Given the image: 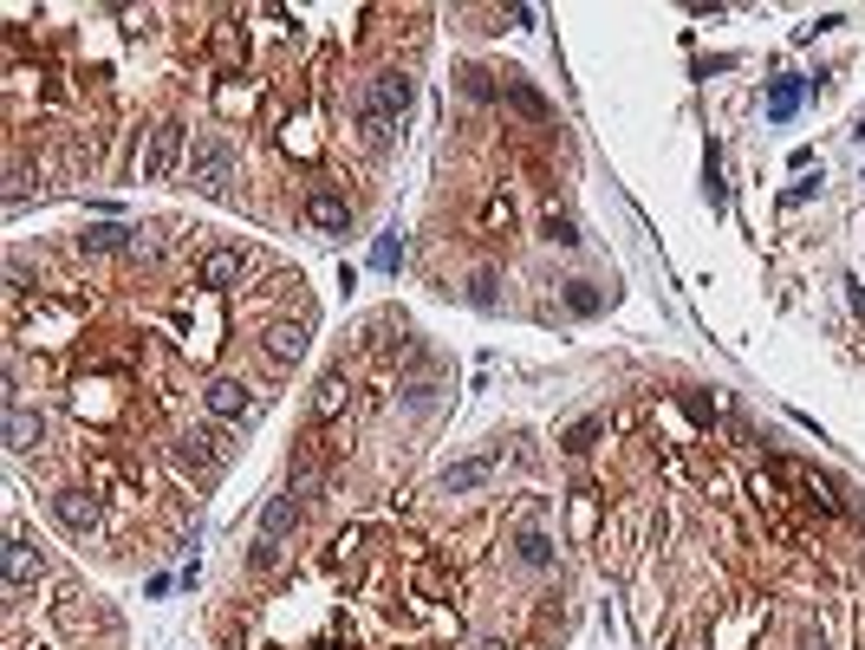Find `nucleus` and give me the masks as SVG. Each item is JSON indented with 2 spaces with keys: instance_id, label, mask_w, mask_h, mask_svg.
I'll list each match as a JSON object with an SVG mask.
<instances>
[{
  "instance_id": "f257e3e1",
  "label": "nucleus",
  "mask_w": 865,
  "mask_h": 650,
  "mask_svg": "<svg viewBox=\"0 0 865 650\" xmlns=\"http://www.w3.org/2000/svg\"><path fill=\"white\" fill-rule=\"evenodd\" d=\"M657 533H664V514H650V507H618V514H605L592 553H599V566H605L612 579H625L632 566H638V553L657 547Z\"/></svg>"
},
{
  "instance_id": "f03ea898",
  "label": "nucleus",
  "mask_w": 865,
  "mask_h": 650,
  "mask_svg": "<svg viewBox=\"0 0 865 650\" xmlns=\"http://www.w3.org/2000/svg\"><path fill=\"white\" fill-rule=\"evenodd\" d=\"M228 455H234V442H228V423H216V417H209V423H196L183 442H169V469H176L189 488H209V482H221Z\"/></svg>"
},
{
  "instance_id": "7ed1b4c3",
  "label": "nucleus",
  "mask_w": 865,
  "mask_h": 650,
  "mask_svg": "<svg viewBox=\"0 0 865 650\" xmlns=\"http://www.w3.org/2000/svg\"><path fill=\"white\" fill-rule=\"evenodd\" d=\"M189 183L202 196H228L234 189V150H228V137H202V144L189 150Z\"/></svg>"
},
{
  "instance_id": "20e7f679",
  "label": "nucleus",
  "mask_w": 865,
  "mask_h": 650,
  "mask_svg": "<svg viewBox=\"0 0 865 650\" xmlns=\"http://www.w3.org/2000/svg\"><path fill=\"white\" fill-rule=\"evenodd\" d=\"M202 410H209L216 423H241V417H254V410H261V390H254V384H241V377H209Z\"/></svg>"
},
{
  "instance_id": "39448f33",
  "label": "nucleus",
  "mask_w": 865,
  "mask_h": 650,
  "mask_svg": "<svg viewBox=\"0 0 865 650\" xmlns=\"http://www.w3.org/2000/svg\"><path fill=\"white\" fill-rule=\"evenodd\" d=\"M748 502H755L762 527H768L781 547H793V540H800V533H793V520H788V495L775 488V475H762V469H755V475H748Z\"/></svg>"
},
{
  "instance_id": "423d86ee",
  "label": "nucleus",
  "mask_w": 865,
  "mask_h": 650,
  "mask_svg": "<svg viewBox=\"0 0 865 650\" xmlns=\"http://www.w3.org/2000/svg\"><path fill=\"white\" fill-rule=\"evenodd\" d=\"M346 410H352V377H346V371L319 377V390H313V404H306V423H313V430H332V423H346Z\"/></svg>"
},
{
  "instance_id": "0eeeda50",
  "label": "nucleus",
  "mask_w": 865,
  "mask_h": 650,
  "mask_svg": "<svg viewBox=\"0 0 865 650\" xmlns=\"http://www.w3.org/2000/svg\"><path fill=\"white\" fill-rule=\"evenodd\" d=\"M775 475H781V482L793 488V502H800V507H813V514H826V520L840 514V495H833V488H826V482H820L807 462H775Z\"/></svg>"
},
{
  "instance_id": "6e6552de",
  "label": "nucleus",
  "mask_w": 865,
  "mask_h": 650,
  "mask_svg": "<svg viewBox=\"0 0 865 650\" xmlns=\"http://www.w3.org/2000/svg\"><path fill=\"white\" fill-rule=\"evenodd\" d=\"M299 352H306V319H299V326H287V319H274V326L261 332V364H267L274 377H281L287 364H299Z\"/></svg>"
},
{
  "instance_id": "1a4fd4ad",
  "label": "nucleus",
  "mask_w": 865,
  "mask_h": 650,
  "mask_svg": "<svg viewBox=\"0 0 865 650\" xmlns=\"http://www.w3.org/2000/svg\"><path fill=\"white\" fill-rule=\"evenodd\" d=\"M352 118H359L364 150H391V144H397V118L371 104V85H359V91H352Z\"/></svg>"
},
{
  "instance_id": "9d476101",
  "label": "nucleus",
  "mask_w": 865,
  "mask_h": 650,
  "mask_svg": "<svg viewBox=\"0 0 865 650\" xmlns=\"http://www.w3.org/2000/svg\"><path fill=\"white\" fill-rule=\"evenodd\" d=\"M241 274H248V247H209V254H202V267H196V280H202L209 293L241 287Z\"/></svg>"
},
{
  "instance_id": "9b49d317",
  "label": "nucleus",
  "mask_w": 865,
  "mask_h": 650,
  "mask_svg": "<svg viewBox=\"0 0 865 650\" xmlns=\"http://www.w3.org/2000/svg\"><path fill=\"white\" fill-rule=\"evenodd\" d=\"M183 156V124H150V144H144V183H163Z\"/></svg>"
},
{
  "instance_id": "f8f14e48",
  "label": "nucleus",
  "mask_w": 865,
  "mask_h": 650,
  "mask_svg": "<svg viewBox=\"0 0 865 650\" xmlns=\"http://www.w3.org/2000/svg\"><path fill=\"white\" fill-rule=\"evenodd\" d=\"M46 507H53V520H59L66 533H91V527H98V495H91V488H59Z\"/></svg>"
},
{
  "instance_id": "ddd939ff",
  "label": "nucleus",
  "mask_w": 865,
  "mask_h": 650,
  "mask_svg": "<svg viewBox=\"0 0 865 650\" xmlns=\"http://www.w3.org/2000/svg\"><path fill=\"white\" fill-rule=\"evenodd\" d=\"M410 98H417V78L404 73V66H384V73L371 78V104H377V111L404 118V111H410Z\"/></svg>"
},
{
  "instance_id": "4468645a",
  "label": "nucleus",
  "mask_w": 865,
  "mask_h": 650,
  "mask_svg": "<svg viewBox=\"0 0 865 650\" xmlns=\"http://www.w3.org/2000/svg\"><path fill=\"white\" fill-rule=\"evenodd\" d=\"M364 560H371L364 527H346V533L332 540V579H339V585H364Z\"/></svg>"
},
{
  "instance_id": "2eb2a0df",
  "label": "nucleus",
  "mask_w": 865,
  "mask_h": 650,
  "mask_svg": "<svg viewBox=\"0 0 865 650\" xmlns=\"http://www.w3.org/2000/svg\"><path fill=\"white\" fill-rule=\"evenodd\" d=\"M495 469H502L495 449H489V455H469V462H449V469H442V495H469V488H482Z\"/></svg>"
},
{
  "instance_id": "dca6fc26",
  "label": "nucleus",
  "mask_w": 865,
  "mask_h": 650,
  "mask_svg": "<svg viewBox=\"0 0 865 650\" xmlns=\"http://www.w3.org/2000/svg\"><path fill=\"white\" fill-rule=\"evenodd\" d=\"M306 221L326 228V234H346V228H352V202H346L339 189H313V196H306Z\"/></svg>"
},
{
  "instance_id": "f3484780",
  "label": "nucleus",
  "mask_w": 865,
  "mask_h": 650,
  "mask_svg": "<svg viewBox=\"0 0 865 650\" xmlns=\"http://www.w3.org/2000/svg\"><path fill=\"white\" fill-rule=\"evenodd\" d=\"M40 579V547L26 533H7V592H26Z\"/></svg>"
},
{
  "instance_id": "a211bd4d",
  "label": "nucleus",
  "mask_w": 865,
  "mask_h": 650,
  "mask_svg": "<svg viewBox=\"0 0 865 650\" xmlns=\"http://www.w3.org/2000/svg\"><path fill=\"white\" fill-rule=\"evenodd\" d=\"M40 442H46V417H40V410L26 417V404H7V449L26 455V449H40Z\"/></svg>"
},
{
  "instance_id": "6ab92c4d",
  "label": "nucleus",
  "mask_w": 865,
  "mask_h": 650,
  "mask_svg": "<svg viewBox=\"0 0 865 650\" xmlns=\"http://www.w3.org/2000/svg\"><path fill=\"white\" fill-rule=\"evenodd\" d=\"M209 59H216V73H241V66H248V33H241V26H216V33H209Z\"/></svg>"
},
{
  "instance_id": "aec40b11",
  "label": "nucleus",
  "mask_w": 865,
  "mask_h": 650,
  "mask_svg": "<svg viewBox=\"0 0 865 650\" xmlns=\"http://www.w3.org/2000/svg\"><path fill=\"white\" fill-rule=\"evenodd\" d=\"M502 91H507V104H514L527 124H547V118H554V104H547V98H540V91H534L521 73H502Z\"/></svg>"
},
{
  "instance_id": "412c9836",
  "label": "nucleus",
  "mask_w": 865,
  "mask_h": 650,
  "mask_svg": "<svg viewBox=\"0 0 865 650\" xmlns=\"http://www.w3.org/2000/svg\"><path fill=\"white\" fill-rule=\"evenodd\" d=\"M299 520H306V502L274 495V502H267V514H261V533H267V540H287V533H299Z\"/></svg>"
},
{
  "instance_id": "4be33fe9",
  "label": "nucleus",
  "mask_w": 865,
  "mask_h": 650,
  "mask_svg": "<svg viewBox=\"0 0 865 650\" xmlns=\"http://www.w3.org/2000/svg\"><path fill=\"white\" fill-rule=\"evenodd\" d=\"M599 527H605V520H599V488H592V482H579V488H573V540H585V547H592V540H599Z\"/></svg>"
},
{
  "instance_id": "5701e85b",
  "label": "nucleus",
  "mask_w": 865,
  "mask_h": 650,
  "mask_svg": "<svg viewBox=\"0 0 865 650\" xmlns=\"http://www.w3.org/2000/svg\"><path fill=\"white\" fill-rule=\"evenodd\" d=\"M131 234H138V228L98 221V228H85V234H78V247H85V254H131Z\"/></svg>"
},
{
  "instance_id": "b1692460",
  "label": "nucleus",
  "mask_w": 865,
  "mask_h": 650,
  "mask_svg": "<svg viewBox=\"0 0 865 650\" xmlns=\"http://www.w3.org/2000/svg\"><path fill=\"white\" fill-rule=\"evenodd\" d=\"M475 228H482L489 241H502L507 228H514V202H507V196H489V202H482V216H475Z\"/></svg>"
},
{
  "instance_id": "393cba45",
  "label": "nucleus",
  "mask_w": 865,
  "mask_h": 650,
  "mask_svg": "<svg viewBox=\"0 0 865 650\" xmlns=\"http://www.w3.org/2000/svg\"><path fill=\"white\" fill-rule=\"evenodd\" d=\"M417 598H424V605H442V598H449V566H442V560H424V566H417Z\"/></svg>"
},
{
  "instance_id": "a878e982",
  "label": "nucleus",
  "mask_w": 865,
  "mask_h": 650,
  "mask_svg": "<svg viewBox=\"0 0 865 650\" xmlns=\"http://www.w3.org/2000/svg\"><path fill=\"white\" fill-rule=\"evenodd\" d=\"M514 553H521V566H534V573H540V566H554V540H547L540 527H527V533L514 540Z\"/></svg>"
},
{
  "instance_id": "bb28decb",
  "label": "nucleus",
  "mask_w": 865,
  "mask_h": 650,
  "mask_svg": "<svg viewBox=\"0 0 865 650\" xmlns=\"http://www.w3.org/2000/svg\"><path fill=\"white\" fill-rule=\"evenodd\" d=\"M163 254H169V234H163V228H138V234H131V261H138V267H156Z\"/></svg>"
},
{
  "instance_id": "cd10ccee",
  "label": "nucleus",
  "mask_w": 865,
  "mask_h": 650,
  "mask_svg": "<svg viewBox=\"0 0 865 650\" xmlns=\"http://www.w3.org/2000/svg\"><path fill=\"white\" fill-rule=\"evenodd\" d=\"M91 618H98V612H91V605H85V598H73V592H66V598H59V605H53V625H59V631H66V638H78V631H85V625H91Z\"/></svg>"
},
{
  "instance_id": "c85d7f7f",
  "label": "nucleus",
  "mask_w": 865,
  "mask_h": 650,
  "mask_svg": "<svg viewBox=\"0 0 865 650\" xmlns=\"http://www.w3.org/2000/svg\"><path fill=\"white\" fill-rule=\"evenodd\" d=\"M248 566H254L261 579H274L281 566H287V540H267V533H261V540H254V553H248Z\"/></svg>"
},
{
  "instance_id": "c756f323",
  "label": "nucleus",
  "mask_w": 865,
  "mask_h": 650,
  "mask_svg": "<svg viewBox=\"0 0 865 650\" xmlns=\"http://www.w3.org/2000/svg\"><path fill=\"white\" fill-rule=\"evenodd\" d=\"M540 228H547V241H560V247H573V241H579V228H573V216H567V209H547V216H540Z\"/></svg>"
},
{
  "instance_id": "7c9ffc66",
  "label": "nucleus",
  "mask_w": 865,
  "mask_h": 650,
  "mask_svg": "<svg viewBox=\"0 0 865 650\" xmlns=\"http://www.w3.org/2000/svg\"><path fill=\"white\" fill-rule=\"evenodd\" d=\"M567 306H573L579 319H585V312H599V287H592V280H567Z\"/></svg>"
},
{
  "instance_id": "2f4dec72",
  "label": "nucleus",
  "mask_w": 865,
  "mask_h": 650,
  "mask_svg": "<svg viewBox=\"0 0 865 650\" xmlns=\"http://www.w3.org/2000/svg\"><path fill=\"white\" fill-rule=\"evenodd\" d=\"M495 78H502V73H482V66H462V91H469V98H495Z\"/></svg>"
},
{
  "instance_id": "473e14b6",
  "label": "nucleus",
  "mask_w": 865,
  "mask_h": 650,
  "mask_svg": "<svg viewBox=\"0 0 865 650\" xmlns=\"http://www.w3.org/2000/svg\"><path fill=\"white\" fill-rule=\"evenodd\" d=\"M793 104H800V85H788V78H781V85L768 91V111H775V118H788Z\"/></svg>"
},
{
  "instance_id": "72a5a7b5",
  "label": "nucleus",
  "mask_w": 865,
  "mask_h": 650,
  "mask_svg": "<svg viewBox=\"0 0 865 650\" xmlns=\"http://www.w3.org/2000/svg\"><path fill=\"white\" fill-rule=\"evenodd\" d=\"M371 261H377V267H397V261H404V241H397V234H377Z\"/></svg>"
},
{
  "instance_id": "f704fd0d",
  "label": "nucleus",
  "mask_w": 865,
  "mask_h": 650,
  "mask_svg": "<svg viewBox=\"0 0 865 650\" xmlns=\"http://www.w3.org/2000/svg\"><path fill=\"white\" fill-rule=\"evenodd\" d=\"M592 436H599V423H579V430L567 436V449H573V455H585V449H592Z\"/></svg>"
},
{
  "instance_id": "c9c22d12",
  "label": "nucleus",
  "mask_w": 865,
  "mask_h": 650,
  "mask_svg": "<svg viewBox=\"0 0 865 650\" xmlns=\"http://www.w3.org/2000/svg\"><path fill=\"white\" fill-rule=\"evenodd\" d=\"M800 650H826V638H820V631L807 625V631H800Z\"/></svg>"
},
{
  "instance_id": "e433bc0d",
  "label": "nucleus",
  "mask_w": 865,
  "mask_h": 650,
  "mask_svg": "<svg viewBox=\"0 0 865 650\" xmlns=\"http://www.w3.org/2000/svg\"><path fill=\"white\" fill-rule=\"evenodd\" d=\"M475 650H521V645H507V638H482Z\"/></svg>"
},
{
  "instance_id": "4c0bfd02",
  "label": "nucleus",
  "mask_w": 865,
  "mask_h": 650,
  "mask_svg": "<svg viewBox=\"0 0 865 650\" xmlns=\"http://www.w3.org/2000/svg\"><path fill=\"white\" fill-rule=\"evenodd\" d=\"M670 650H683V645H670Z\"/></svg>"
},
{
  "instance_id": "58836bf2",
  "label": "nucleus",
  "mask_w": 865,
  "mask_h": 650,
  "mask_svg": "<svg viewBox=\"0 0 865 650\" xmlns=\"http://www.w3.org/2000/svg\"><path fill=\"white\" fill-rule=\"evenodd\" d=\"M859 650H865V638H859Z\"/></svg>"
}]
</instances>
